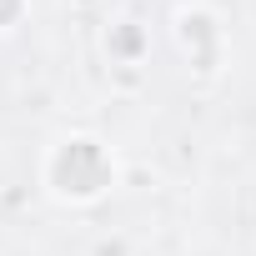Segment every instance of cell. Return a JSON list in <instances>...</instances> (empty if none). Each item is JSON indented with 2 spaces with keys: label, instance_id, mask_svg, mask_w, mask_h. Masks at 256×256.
<instances>
[{
  "label": "cell",
  "instance_id": "1",
  "mask_svg": "<svg viewBox=\"0 0 256 256\" xmlns=\"http://www.w3.org/2000/svg\"><path fill=\"white\" fill-rule=\"evenodd\" d=\"M50 186L70 201H90L110 186V156L96 141H66L50 156Z\"/></svg>",
  "mask_w": 256,
  "mask_h": 256
},
{
  "label": "cell",
  "instance_id": "4",
  "mask_svg": "<svg viewBox=\"0 0 256 256\" xmlns=\"http://www.w3.org/2000/svg\"><path fill=\"white\" fill-rule=\"evenodd\" d=\"M136 46H141L136 30H120V36H116V50H136Z\"/></svg>",
  "mask_w": 256,
  "mask_h": 256
},
{
  "label": "cell",
  "instance_id": "3",
  "mask_svg": "<svg viewBox=\"0 0 256 256\" xmlns=\"http://www.w3.org/2000/svg\"><path fill=\"white\" fill-rule=\"evenodd\" d=\"M16 16H20V0H0V26H16Z\"/></svg>",
  "mask_w": 256,
  "mask_h": 256
},
{
  "label": "cell",
  "instance_id": "2",
  "mask_svg": "<svg viewBox=\"0 0 256 256\" xmlns=\"http://www.w3.org/2000/svg\"><path fill=\"white\" fill-rule=\"evenodd\" d=\"M181 40L196 46V70H211V60H216V26H211V16H186L181 20Z\"/></svg>",
  "mask_w": 256,
  "mask_h": 256
}]
</instances>
